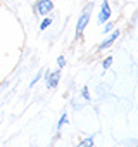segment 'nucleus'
I'll return each mask as SVG.
<instances>
[{"mask_svg": "<svg viewBox=\"0 0 138 147\" xmlns=\"http://www.w3.org/2000/svg\"><path fill=\"white\" fill-rule=\"evenodd\" d=\"M111 64H112V57H105L104 62H102V67H104V69H109Z\"/></svg>", "mask_w": 138, "mask_h": 147, "instance_id": "9", "label": "nucleus"}, {"mask_svg": "<svg viewBox=\"0 0 138 147\" xmlns=\"http://www.w3.org/2000/svg\"><path fill=\"white\" fill-rule=\"evenodd\" d=\"M57 64H59V67H64V64H66V59H64V57L60 55V57L57 59Z\"/></svg>", "mask_w": 138, "mask_h": 147, "instance_id": "12", "label": "nucleus"}, {"mask_svg": "<svg viewBox=\"0 0 138 147\" xmlns=\"http://www.w3.org/2000/svg\"><path fill=\"white\" fill-rule=\"evenodd\" d=\"M117 36H119V30H114V31H112V35H111L109 38H105V40H104V42H102V43L98 45V50H104V49L111 47V45L114 43V40H116Z\"/></svg>", "mask_w": 138, "mask_h": 147, "instance_id": "5", "label": "nucleus"}, {"mask_svg": "<svg viewBox=\"0 0 138 147\" xmlns=\"http://www.w3.org/2000/svg\"><path fill=\"white\" fill-rule=\"evenodd\" d=\"M109 18H111V5H109L107 0H104V2H102V9H100V14H98V21L100 23H105Z\"/></svg>", "mask_w": 138, "mask_h": 147, "instance_id": "4", "label": "nucleus"}, {"mask_svg": "<svg viewBox=\"0 0 138 147\" xmlns=\"http://www.w3.org/2000/svg\"><path fill=\"white\" fill-rule=\"evenodd\" d=\"M111 28H112V23H107V24L104 26V31L107 33V31H111Z\"/></svg>", "mask_w": 138, "mask_h": 147, "instance_id": "13", "label": "nucleus"}, {"mask_svg": "<svg viewBox=\"0 0 138 147\" xmlns=\"http://www.w3.org/2000/svg\"><path fill=\"white\" fill-rule=\"evenodd\" d=\"M78 147H93V137H86L83 142L78 144Z\"/></svg>", "mask_w": 138, "mask_h": 147, "instance_id": "6", "label": "nucleus"}, {"mask_svg": "<svg viewBox=\"0 0 138 147\" xmlns=\"http://www.w3.org/2000/svg\"><path fill=\"white\" fill-rule=\"evenodd\" d=\"M81 95H83V99H85V100H90V92H88V87H83Z\"/></svg>", "mask_w": 138, "mask_h": 147, "instance_id": "10", "label": "nucleus"}, {"mask_svg": "<svg viewBox=\"0 0 138 147\" xmlns=\"http://www.w3.org/2000/svg\"><path fill=\"white\" fill-rule=\"evenodd\" d=\"M59 80H60V69L48 73V75H47V87H48V88H54V87H57Z\"/></svg>", "mask_w": 138, "mask_h": 147, "instance_id": "3", "label": "nucleus"}, {"mask_svg": "<svg viewBox=\"0 0 138 147\" xmlns=\"http://www.w3.org/2000/svg\"><path fill=\"white\" fill-rule=\"evenodd\" d=\"M40 78H42V71H38V73H36V76H35V78H33V82H31V83H29V87H33V85H35V83H36V82H38V80H40Z\"/></svg>", "mask_w": 138, "mask_h": 147, "instance_id": "11", "label": "nucleus"}, {"mask_svg": "<svg viewBox=\"0 0 138 147\" xmlns=\"http://www.w3.org/2000/svg\"><path fill=\"white\" fill-rule=\"evenodd\" d=\"M66 121H67V116H66V114H62V116H60V119H59V123H57V131L66 125Z\"/></svg>", "mask_w": 138, "mask_h": 147, "instance_id": "7", "label": "nucleus"}, {"mask_svg": "<svg viewBox=\"0 0 138 147\" xmlns=\"http://www.w3.org/2000/svg\"><path fill=\"white\" fill-rule=\"evenodd\" d=\"M50 23H52V19H50V18L43 19V21H42V24H40V30H47V28L50 26Z\"/></svg>", "mask_w": 138, "mask_h": 147, "instance_id": "8", "label": "nucleus"}, {"mask_svg": "<svg viewBox=\"0 0 138 147\" xmlns=\"http://www.w3.org/2000/svg\"><path fill=\"white\" fill-rule=\"evenodd\" d=\"M90 11H92V4H88V5L85 7L83 14H81V16H80V19H78V24H76V36H80V35L83 33V30L86 28L88 19H90Z\"/></svg>", "mask_w": 138, "mask_h": 147, "instance_id": "1", "label": "nucleus"}, {"mask_svg": "<svg viewBox=\"0 0 138 147\" xmlns=\"http://www.w3.org/2000/svg\"><path fill=\"white\" fill-rule=\"evenodd\" d=\"M52 9H54L52 0H38L36 5H35V11H36L40 16H47V14H50Z\"/></svg>", "mask_w": 138, "mask_h": 147, "instance_id": "2", "label": "nucleus"}]
</instances>
